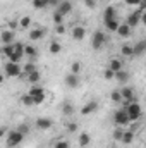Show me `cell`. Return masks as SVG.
Segmentation results:
<instances>
[{
    "mask_svg": "<svg viewBox=\"0 0 146 148\" xmlns=\"http://www.w3.org/2000/svg\"><path fill=\"white\" fill-rule=\"evenodd\" d=\"M126 110H127V115L131 119V122H138V119L143 115V109L138 102H131L126 105Z\"/></svg>",
    "mask_w": 146,
    "mask_h": 148,
    "instance_id": "6da1fadb",
    "label": "cell"
},
{
    "mask_svg": "<svg viewBox=\"0 0 146 148\" xmlns=\"http://www.w3.org/2000/svg\"><path fill=\"white\" fill-rule=\"evenodd\" d=\"M24 140V133L19 131V129H12L9 134H7V147L9 148H14L17 145H21Z\"/></svg>",
    "mask_w": 146,
    "mask_h": 148,
    "instance_id": "7a4b0ae2",
    "label": "cell"
},
{
    "mask_svg": "<svg viewBox=\"0 0 146 148\" xmlns=\"http://www.w3.org/2000/svg\"><path fill=\"white\" fill-rule=\"evenodd\" d=\"M3 73H5V76H9V77H19L23 74V69H21L19 62H10L9 60L3 66Z\"/></svg>",
    "mask_w": 146,
    "mask_h": 148,
    "instance_id": "3957f363",
    "label": "cell"
},
{
    "mask_svg": "<svg viewBox=\"0 0 146 148\" xmlns=\"http://www.w3.org/2000/svg\"><path fill=\"white\" fill-rule=\"evenodd\" d=\"M113 122L119 126V127H126L129 122H131V119H129V115H127V110L126 109H120V110H117L113 114Z\"/></svg>",
    "mask_w": 146,
    "mask_h": 148,
    "instance_id": "277c9868",
    "label": "cell"
},
{
    "mask_svg": "<svg viewBox=\"0 0 146 148\" xmlns=\"http://www.w3.org/2000/svg\"><path fill=\"white\" fill-rule=\"evenodd\" d=\"M105 43H107V35H105L103 31H96V33L93 35V41H91V47H93L95 50H102Z\"/></svg>",
    "mask_w": 146,
    "mask_h": 148,
    "instance_id": "5b68a950",
    "label": "cell"
},
{
    "mask_svg": "<svg viewBox=\"0 0 146 148\" xmlns=\"http://www.w3.org/2000/svg\"><path fill=\"white\" fill-rule=\"evenodd\" d=\"M65 84L71 88V90H76L79 84H81V77H79V74H74V73H69L67 76H65Z\"/></svg>",
    "mask_w": 146,
    "mask_h": 148,
    "instance_id": "8992f818",
    "label": "cell"
},
{
    "mask_svg": "<svg viewBox=\"0 0 146 148\" xmlns=\"http://www.w3.org/2000/svg\"><path fill=\"white\" fill-rule=\"evenodd\" d=\"M0 38H2L3 45H12V43H16V31L14 29H3Z\"/></svg>",
    "mask_w": 146,
    "mask_h": 148,
    "instance_id": "52a82bcc",
    "label": "cell"
},
{
    "mask_svg": "<svg viewBox=\"0 0 146 148\" xmlns=\"http://www.w3.org/2000/svg\"><path fill=\"white\" fill-rule=\"evenodd\" d=\"M52 126H53V121L48 119V117H40V119H36V127L41 129V131H48Z\"/></svg>",
    "mask_w": 146,
    "mask_h": 148,
    "instance_id": "ba28073f",
    "label": "cell"
},
{
    "mask_svg": "<svg viewBox=\"0 0 146 148\" xmlns=\"http://www.w3.org/2000/svg\"><path fill=\"white\" fill-rule=\"evenodd\" d=\"M120 93H122V102H124L126 105L131 103V102H134V91H132V88L124 86V88L120 90Z\"/></svg>",
    "mask_w": 146,
    "mask_h": 148,
    "instance_id": "9c48e42d",
    "label": "cell"
},
{
    "mask_svg": "<svg viewBox=\"0 0 146 148\" xmlns=\"http://www.w3.org/2000/svg\"><path fill=\"white\" fill-rule=\"evenodd\" d=\"M98 110V102L96 100H89L83 109H81V114L83 115H89V114H93V112Z\"/></svg>",
    "mask_w": 146,
    "mask_h": 148,
    "instance_id": "30bf717a",
    "label": "cell"
},
{
    "mask_svg": "<svg viewBox=\"0 0 146 148\" xmlns=\"http://www.w3.org/2000/svg\"><path fill=\"white\" fill-rule=\"evenodd\" d=\"M57 10H59L62 16H67V14H71V12H72V3H71L69 0H62V2H60V5L57 7Z\"/></svg>",
    "mask_w": 146,
    "mask_h": 148,
    "instance_id": "8fae6325",
    "label": "cell"
},
{
    "mask_svg": "<svg viewBox=\"0 0 146 148\" xmlns=\"http://www.w3.org/2000/svg\"><path fill=\"white\" fill-rule=\"evenodd\" d=\"M131 28H134V26H138V23H141V10H136V12H132V14H129V17H127V21H126Z\"/></svg>",
    "mask_w": 146,
    "mask_h": 148,
    "instance_id": "7c38bea8",
    "label": "cell"
},
{
    "mask_svg": "<svg viewBox=\"0 0 146 148\" xmlns=\"http://www.w3.org/2000/svg\"><path fill=\"white\" fill-rule=\"evenodd\" d=\"M108 69H112L113 73H119L124 69V60L122 59H112L108 62Z\"/></svg>",
    "mask_w": 146,
    "mask_h": 148,
    "instance_id": "4fadbf2b",
    "label": "cell"
},
{
    "mask_svg": "<svg viewBox=\"0 0 146 148\" xmlns=\"http://www.w3.org/2000/svg\"><path fill=\"white\" fill-rule=\"evenodd\" d=\"M72 38L74 40H77V41H81V40H84V36H86V28H83V26H76V28H72Z\"/></svg>",
    "mask_w": 146,
    "mask_h": 148,
    "instance_id": "5bb4252c",
    "label": "cell"
},
{
    "mask_svg": "<svg viewBox=\"0 0 146 148\" xmlns=\"http://www.w3.org/2000/svg\"><path fill=\"white\" fill-rule=\"evenodd\" d=\"M131 29H132V28H131L127 23H122V24L119 26V29H117V35L122 36V38H129L131 36Z\"/></svg>",
    "mask_w": 146,
    "mask_h": 148,
    "instance_id": "9a60e30c",
    "label": "cell"
},
{
    "mask_svg": "<svg viewBox=\"0 0 146 148\" xmlns=\"http://www.w3.org/2000/svg\"><path fill=\"white\" fill-rule=\"evenodd\" d=\"M108 19H117V9L113 5H108L103 12V21H108Z\"/></svg>",
    "mask_w": 146,
    "mask_h": 148,
    "instance_id": "2e32d148",
    "label": "cell"
},
{
    "mask_svg": "<svg viewBox=\"0 0 146 148\" xmlns=\"http://www.w3.org/2000/svg\"><path fill=\"white\" fill-rule=\"evenodd\" d=\"M124 145H131L132 141H134V131L132 129H126L124 131V136H122V140H120Z\"/></svg>",
    "mask_w": 146,
    "mask_h": 148,
    "instance_id": "e0dca14e",
    "label": "cell"
},
{
    "mask_svg": "<svg viewBox=\"0 0 146 148\" xmlns=\"http://www.w3.org/2000/svg\"><path fill=\"white\" fill-rule=\"evenodd\" d=\"M105 23V28L112 31V33H117V29H119V26H120V23L117 21V19H108V21H103Z\"/></svg>",
    "mask_w": 146,
    "mask_h": 148,
    "instance_id": "ac0fdd59",
    "label": "cell"
},
{
    "mask_svg": "<svg viewBox=\"0 0 146 148\" xmlns=\"http://www.w3.org/2000/svg\"><path fill=\"white\" fill-rule=\"evenodd\" d=\"M43 36H45V29L35 28V29L29 31V40H33V41H38V40H41Z\"/></svg>",
    "mask_w": 146,
    "mask_h": 148,
    "instance_id": "d6986e66",
    "label": "cell"
},
{
    "mask_svg": "<svg viewBox=\"0 0 146 148\" xmlns=\"http://www.w3.org/2000/svg\"><path fill=\"white\" fill-rule=\"evenodd\" d=\"M146 52V40H141L134 45V55H141Z\"/></svg>",
    "mask_w": 146,
    "mask_h": 148,
    "instance_id": "ffe728a7",
    "label": "cell"
},
{
    "mask_svg": "<svg viewBox=\"0 0 146 148\" xmlns=\"http://www.w3.org/2000/svg\"><path fill=\"white\" fill-rule=\"evenodd\" d=\"M120 53H122L124 57H132V55H134V45H122Z\"/></svg>",
    "mask_w": 146,
    "mask_h": 148,
    "instance_id": "44dd1931",
    "label": "cell"
},
{
    "mask_svg": "<svg viewBox=\"0 0 146 148\" xmlns=\"http://www.w3.org/2000/svg\"><path fill=\"white\" fill-rule=\"evenodd\" d=\"M89 143H91V136H89L88 133H81V134H79V147L84 148V147H88Z\"/></svg>",
    "mask_w": 146,
    "mask_h": 148,
    "instance_id": "7402d4cb",
    "label": "cell"
},
{
    "mask_svg": "<svg viewBox=\"0 0 146 148\" xmlns=\"http://www.w3.org/2000/svg\"><path fill=\"white\" fill-rule=\"evenodd\" d=\"M28 81H29L31 84H38V83L41 81V73H40V71H35V73L28 74Z\"/></svg>",
    "mask_w": 146,
    "mask_h": 148,
    "instance_id": "603a6c76",
    "label": "cell"
},
{
    "mask_svg": "<svg viewBox=\"0 0 146 148\" xmlns=\"http://www.w3.org/2000/svg\"><path fill=\"white\" fill-rule=\"evenodd\" d=\"M24 53H26L28 59H35L38 52H36V48H35L33 45H26V47H24Z\"/></svg>",
    "mask_w": 146,
    "mask_h": 148,
    "instance_id": "cb8c5ba5",
    "label": "cell"
},
{
    "mask_svg": "<svg viewBox=\"0 0 146 148\" xmlns=\"http://www.w3.org/2000/svg\"><path fill=\"white\" fill-rule=\"evenodd\" d=\"M29 95L31 97H36V95H45V88H41L40 84H33L31 90H29Z\"/></svg>",
    "mask_w": 146,
    "mask_h": 148,
    "instance_id": "d4e9b609",
    "label": "cell"
},
{
    "mask_svg": "<svg viewBox=\"0 0 146 148\" xmlns=\"http://www.w3.org/2000/svg\"><path fill=\"white\" fill-rule=\"evenodd\" d=\"M50 53H53V55H57V53H60V50H62V45L59 43V41H52L50 43Z\"/></svg>",
    "mask_w": 146,
    "mask_h": 148,
    "instance_id": "484cf974",
    "label": "cell"
},
{
    "mask_svg": "<svg viewBox=\"0 0 146 148\" xmlns=\"http://www.w3.org/2000/svg\"><path fill=\"white\" fill-rule=\"evenodd\" d=\"M14 50H16L14 43H12V45H3V48H2V53H3L7 59H10V55L14 53Z\"/></svg>",
    "mask_w": 146,
    "mask_h": 148,
    "instance_id": "4316f807",
    "label": "cell"
},
{
    "mask_svg": "<svg viewBox=\"0 0 146 148\" xmlns=\"http://www.w3.org/2000/svg\"><path fill=\"white\" fill-rule=\"evenodd\" d=\"M110 100H112L113 103H120V102H122V93H120V90L112 91V93H110Z\"/></svg>",
    "mask_w": 146,
    "mask_h": 148,
    "instance_id": "83f0119b",
    "label": "cell"
},
{
    "mask_svg": "<svg viewBox=\"0 0 146 148\" xmlns=\"http://www.w3.org/2000/svg\"><path fill=\"white\" fill-rule=\"evenodd\" d=\"M115 79H117L119 83H126V81L129 79V73H126V71L122 69V71H119V73H115Z\"/></svg>",
    "mask_w": 146,
    "mask_h": 148,
    "instance_id": "f1b7e54d",
    "label": "cell"
},
{
    "mask_svg": "<svg viewBox=\"0 0 146 148\" xmlns=\"http://www.w3.org/2000/svg\"><path fill=\"white\" fill-rule=\"evenodd\" d=\"M50 3H48V0H33V7L35 9H45V7H48Z\"/></svg>",
    "mask_w": 146,
    "mask_h": 148,
    "instance_id": "f546056e",
    "label": "cell"
},
{
    "mask_svg": "<svg viewBox=\"0 0 146 148\" xmlns=\"http://www.w3.org/2000/svg\"><path fill=\"white\" fill-rule=\"evenodd\" d=\"M19 26H21V28H24V29H26V28H29V26H31V17H29V16H24V17H21V21H19Z\"/></svg>",
    "mask_w": 146,
    "mask_h": 148,
    "instance_id": "4dcf8cb0",
    "label": "cell"
},
{
    "mask_svg": "<svg viewBox=\"0 0 146 148\" xmlns=\"http://www.w3.org/2000/svg\"><path fill=\"white\" fill-rule=\"evenodd\" d=\"M21 102L24 103V105H28V107H31V105H35V98L28 93V95H24L23 98H21Z\"/></svg>",
    "mask_w": 146,
    "mask_h": 148,
    "instance_id": "1f68e13d",
    "label": "cell"
},
{
    "mask_svg": "<svg viewBox=\"0 0 146 148\" xmlns=\"http://www.w3.org/2000/svg\"><path fill=\"white\" fill-rule=\"evenodd\" d=\"M62 112H64L65 115H71V114L74 112L72 103H69V102H64V105H62Z\"/></svg>",
    "mask_w": 146,
    "mask_h": 148,
    "instance_id": "d6a6232c",
    "label": "cell"
},
{
    "mask_svg": "<svg viewBox=\"0 0 146 148\" xmlns=\"http://www.w3.org/2000/svg\"><path fill=\"white\" fill-rule=\"evenodd\" d=\"M53 23H55V26H59V24H62V23H64V16H62L59 10H55V12H53Z\"/></svg>",
    "mask_w": 146,
    "mask_h": 148,
    "instance_id": "836d02e7",
    "label": "cell"
},
{
    "mask_svg": "<svg viewBox=\"0 0 146 148\" xmlns=\"http://www.w3.org/2000/svg\"><path fill=\"white\" fill-rule=\"evenodd\" d=\"M35 71H38V69H36V66H35L33 62H28V64L24 66V74H26V76L31 74V73H35Z\"/></svg>",
    "mask_w": 146,
    "mask_h": 148,
    "instance_id": "e575fe53",
    "label": "cell"
},
{
    "mask_svg": "<svg viewBox=\"0 0 146 148\" xmlns=\"http://www.w3.org/2000/svg\"><path fill=\"white\" fill-rule=\"evenodd\" d=\"M53 148H71V143L69 141H65V140H60V141H57L55 143V147Z\"/></svg>",
    "mask_w": 146,
    "mask_h": 148,
    "instance_id": "d590c367",
    "label": "cell"
},
{
    "mask_svg": "<svg viewBox=\"0 0 146 148\" xmlns=\"http://www.w3.org/2000/svg\"><path fill=\"white\" fill-rule=\"evenodd\" d=\"M35 98V105H41L43 102H45V98H46V93L45 95H36V97H33Z\"/></svg>",
    "mask_w": 146,
    "mask_h": 148,
    "instance_id": "8d00e7d4",
    "label": "cell"
},
{
    "mask_svg": "<svg viewBox=\"0 0 146 148\" xmlns=\"http://www.w3.org/2000/svg\"><path fill=\"white\" fill-rule=\"evenodd\" d=\"M124 131H126V129H115V131H113V138L120 141V140H122V136H124Z\"/></svg>",
    "mask_w": 146,
    "mask_h": 148,
    "instance_id": "74e56055",
    "label": "cell"
},
{
    "mask_svg": "<svg viewBox=\"0 0 146 148\" xmlns=\"http://www.w3.org/2000/svg\"><path fill=\"white\" fill-rule=\"evenodd\" d=\"M103 77H105V79H115V73H113L112 69H105V73H103Z\"/></svg>",
    "mask_w": 146,
    "mask_h": 148,
    "instance_id": "f35d334b",
    "label": "cell"
},
{
    "mask_svg": "<svg viewBox=\"0 0 146 148\" xmlns=\"http://www.w3.org/2000/svg\"><path fill=\"white\" fill-rule=\"evenodd\" d=\"M79 71H81V62H74L72 64V67H71V73H74V74H79Z\"/></svg>",
    "mask_w": 146,
    "mask_h": 148,
    "instance_id": "ab89813d",
    "label": "cell"
},
{
    "mask_svg": "<svg viewBox=\"0 0 146 148\" xmlns=\"http://www.w3.org/2000/svg\"><path fill=\"white\" fill-rule=\"evenodd\" d=\"M67 131L69 133H76L77 131V124L76 122H67Z\"/></svg>",
    "mask_w": 146,
    "mask_h": 148,
    "instance_id": "60d3db41",
    "label": "cell"
},
{
    "mask_svg": "<svg viewBox=\"0 0 146 148\" xmlns=\"http://www.w3.org/2000/svg\"><path fill=\"white\" fill-rule=\"evenodd\" d=\"M55 33H57V35H64V33H65V26H64V24L55 26Z\"/></svg>",
    "mask_w": 146,
    "mask_h": 148,
    "instance_id": "b9f144b4",
    "label": "cell"
},
{
    "mask_svg": "<svg viewBox=\"0 0 146 148\" xmlns=\"http://www.w3.org/2000/svg\"><path fill=\"white\" fill-rule=\"evenodd\" d=\"M84 3H86L88 9H95L96 7V0H84Z\"/></svg>",
    "mask_w": 146,
    "mask_h": 148,
    "instance_id": "7bdbcfd3",
    "label": "cell"
},
{
    "mask_svg": "<svg viewBox=\"0 0 146 148\" xmlns=\"http://www.w3.org/2000/svg\"><path fill=\"white\" fill-rule=\"evenodd\" d=\"M141 2H143V0H126V5H138V7H139Z\"/></svg>",
    "mask_w": 146,
    "mask_h": 148,
    "instance_id": "ee69618b",
    "label": "cell"
},
{
    "mask_svg": "<svg viewBox=\"0 0 146 148\" xmlns=\"http://www.w3.org/2000/svg\"><path fill=\"white\" fill-rule=\"evenodd\" d=\"M60 2H62V0H48V3H50L52 7H55V5L59 7V5H60Z\"/></svg>",
    "mask_w": 146,
    "mask_h": 148,
    "instance_id": "f6af8a7d",
    "label": "cell"
},
{
    "mask_svg": "<svg viewBox=\"0 0 146 148\" xmlns=\"http://www.w3.org/2000/svg\"><path fill=\"white\" fill-rule=\"evenodd\" d=\"M17 129H19V131H23V133H24V134H26V133H28V131H29V127H28V126H24V124H23V126H19V127H17Z\"/></svg>",
    "mask_w": 146,
    "mask_h": 148,
    "instance_id": "bcb514c9",
    "label": "cell"
},
{
    "mask_svg": "<svg viewBox=\"0 0 146 148\" xmlns=\"http://www.w3.org/2000/svg\"><path fill=\"white\" fill-rule=\"evenodd\" d=\"M138 10H146V0H143V2H141V5L138 7Z\"/></svg>",
    "mask_w": 146,
    "mask_h": 148,
    "instance_id": "7dc6e473",
    "label": "cell"
},
{
    "mask_svg": "<svg viewBox=\"0 0 146 148\" xmlns=\"http://www.w3.org/2000/svg\"><path fill=\"white\" fill-rule=\"evenodd\" d=\"M141 23L146 24V10H145V12H141Z\"/></svg>",
    "mask_w": 146,
    "mask_h": 148,
    "instance_id": "c3c4849f",
    "label": "cell"
},
{
    "mask_svg": "<svg viewBox=\"0 0 146 148\" xmlns=\"http://www.w3.org/2000/svg\"><path fill=\"white\" fill-rule=\"evenodd\" d=\"M16 26H17V23H16V21H10V28L16 29Z\"/></svg>",
    "mask_w": 146,
    "mask_h": 148,
    "instance_id": "681fc988",
    "label": "cell"
},
{
    "mask_svg": "<svg viewBox=\"0 0 146 148\" xmlns=\"http://www.w3.org/2000/svg\"><path fill=\"white\" fill-rule=\"evenodd\" d=\"M145 122H146V121H145Z\"/></svg>",
    "mask_w": 146,
    "mask_h": 148,
    "instance_id": "f907efd6",
    "label": "cell"
}]
</instances>
